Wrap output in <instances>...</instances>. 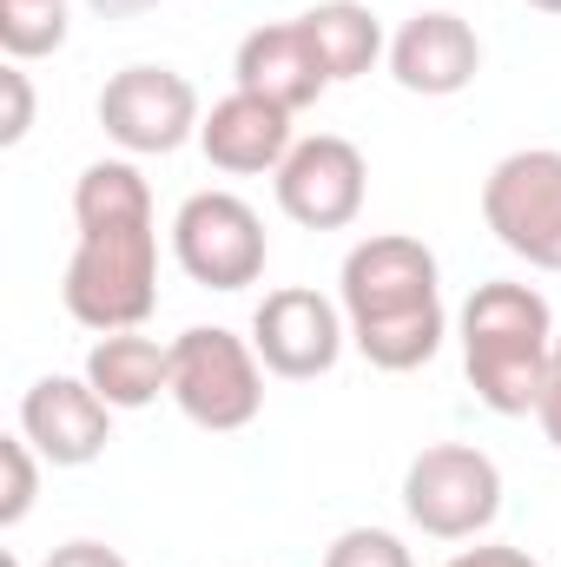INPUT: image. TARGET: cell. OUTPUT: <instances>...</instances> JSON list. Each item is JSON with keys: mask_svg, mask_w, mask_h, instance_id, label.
I'll return each mask as SVG.
<instances>
[{"mask_svg": "<svg viewBox=\"0 0 561 567\" xmlns=\"http://www.w3.org/2000/svg\"><path fill=\"white\" fill-rule=\"evenodd\" d=\"M73 258L60 278V303L80 330L113 337L145 330L159 310V212L133 158H93L73 178Z\"/></svg>", "mask_w": 561, "mask_h": 567, "instance_id": "obj_1", "label": "cell"}, {"mask_svg": "<svg viewBox=\"0 0 561 567\" xmlns=\"http://www.w3.org/2000/svg\"><path fill=\"white\" fill-rule=\"evenodd\" d=\"M337 303H344V323H350V343L364 350V363L390 370V377L422 370L449 337L442 265L410 231H377V238L350 245L344 271H337Z\"/></svg>", "mask_w": 561, "mask_h": 567, "instance_id": "obj_2", "label": "cell"}, {"mask_svg": "<svg viewBox=\"0 0 561 567\" xmlns=\"http://www.w3.org/2000/svg\"><path fill=\"white\" fill-rule=\"evenodd\" d=\"M555 310L536 284L489 278L469 290L456 337H462V370L482 410L496 416H536L542 383H549V357H555Z\"/></svg>", "mask_w": 561, "mask_h": 567, "instance_id": "obj_3", "label": "cell"}, {"mask_svg": "<svg viewBox=\"0 0 561 567\" xmlns=\"http://www.w3.org/2000/svg\"><path fill=\"white\" fill-rule=\"evenodd\" d=\"M265 377L272 370L258 363L252 337H238L225 323H192L172 337V403L205 435H238L258 423Z\"/></svg>", "mask_w": 561, "mask_h": 567, "instance_id": "obj_4", "label": "cell"}, {"mask_svg": "<svg viewBox=\"0 0 561 567\" xmlns=\"http://www.w3.org/2000/svg\"><path fill=\"white\" fill-rule=\"evenodd\" d=\"M404 515L429 542H476L502 515V468L476 442H429L404 468Z\"/></svg>", "mask_w": 561, "mask_h": 567, "instance_id": "obj_5", "label": "cell"}, {"mask_svg": "<svg viewBox=\"0 0 561 567\" xmlns=\"http://www.w3.org/2000/svg\"><path fill=\"white\" fill-rule=\"evenodd\" d=\"M482 225L529 271H561V152L522 145L482 178Z\"/></svg>", "mask_w": 561, "mask_h": 567, "instance_id": "obj_6", "label": "cell"}, {"mask_svg": "<svg viewBox=\"0 0 561 567\" xmlns=\"http://www.w3.org/2000/svg\"><path fill=\"white\" fill-rule=\"evenodd\" d=\"M172 258L205 290H245L265 278L272 238H265V218L238 192H192L172 212Z\"/></svg>", "mask_w": 561, "mask_h": 567, "instance_id": "obj_7", "label": "cell"}, {"mask_svg": "<svg viewBox=\"0 0 561 567\" xmlns=\"http://www.w3.org/2000/svg\"><path fill=\"white\" fill-rule=\"evenodd\" d=\"M198 126H205V106H198V86L178 66L140 60V66H120L100 86V133L126 158H165L185 140H198Z\"/></svg>", "mask_w": 561, "mask_h": 567, "instance_id": "obj_8", "label": "cell"}, {"mask_svg": "<svg viewBox=\"0 0 561 567\" xmlns=\"http://www.w3.org/2000/svg\"><path fill=\"white\" fill-rule=\"evenodd\" d=\"M350 343V323H344V303H330L324 290L310 284H284V290H265V303L252 310V350L258 363L284 377V383H317L337 370Z\"/></svg>", "mask_w": 561, "mask_h": 567, "instance_id": "obj_9", "label": "cell"}, {"mask_svg": "<svg viewBox=\"0 0 561 567\" xmlns=\"http://www.w3.org/2000/svg\"><path fill=\"white\" fill-rule=\"evenodd\" d=\"M278 212L304 231H344L364 218V198H370V165L364 152L344 140V133H310V140L290 145L278 172Z\"/></svg>", "mask_w": 561, "mask_h": 567, "instance_id": "obj_10", "label": "cell"}, {"mask_svg": "<svg viewBox=\"0 0 561 567\" xmlns=\"http://www.w3.org/2000/svg\"><path fill=\"white\" fill-rule=\"evenodd\" d=\"M113 403L86 383V377H40L20 396V435L40 449V462L53 468H86L106 455L113 442Z\"/></svg>", "mask_w": 561, "mask_h": 567, "instance_id": "obj_11", "label": "cell"}, {"mask_svg": "<svg viewBox=\"0 0 561 567\" xmlns=\"http://www.w3.org/2000/svg\"><path fill=\"white\" fill-rule=\"evenodd\" d=\"M390 80L417 100H456L462 86H476L482 73V40L462 13L449 7H422L390 33Z\"/></svg>", "mask_w": 561, "mask_h": 567, "instance_id": "obj_12", "label": "cell"}, {"mask_svg": "<svg viewBox=\"0 0 561 567\" xmlns=\"http://www.w3.org/2000/svg\"><path fill=\"white\" fill-rule=\"evenodd\" d=\"M232 80L258 100H272L284 113H304L330 93V73L304 33V20H272V27H252L238 40V60H232Z\"/></svg>", "mask_w": 561, "mask_h": 567, "instance_id": "obj_13", "label": "cell"}, {"mask_svg": "<svg viewBox=\"0 0 561 567\" xmlns=\"http://www.w3.org/2000/svg\"><path fill=\"white\" fill-rule=\"evenodd\" d=\"M290 120H297V113H284V106H272V100L232 86V93L205 113L198 145H205V158H212L218 172H232V178H258V172H278L284 158H290V145H297Z\"/></svg>", "mask_w": 561, "mask_h": 567, "instance_id": "obj_14", "label": "cell"}, {"mask_svg": "<svg viewBox=\"0 0 561 567\" xmlns=\"http://www.w3.org/2000/svg\"><path fill=\"white\" fill-rule=\"evenodd\" d=\"M113 410H145L159 396H172V343L145 337V330H113L86 350V370H80Z\"/></svg>", "mask_w": 561, "mask_h": 567, "instance_id": "obj_15", "label": "cell"}, {"mask_svg": "<svg viewBox=\"0 0 561 567\" xmlns=\"http://www.w3.org/2000/svg\"><path fill=\"white\" fill-rule=\"evenodd\" d=\"M297 20H304V33H310V47H317L324 73H330V86L364 80V73L390 53V33H384V20H377L364 0H317V7H304Z\"/></svg>", "mask_w": 561, "mask_h": 567, "instance_id": "obj_16", "label": "cell"}, {"mask_svg": "<svg viewBox=\"0 0 561 567\" xmlns=\"http://www.w3.org/2000/svg\"><path fill=\"white\" fill-rule=\"evenodd\" d=\"M67 47V0H0V53L13 66Z\"/></svg>", "mask_w": 561, "mask_h": 567, "instance_id": "obj_17", "label": "cell"}, {"mask_svg": "<svg viewBox=\"0 0 561 567\" xmlns=\"http://www.w3.org/2000/svg\"><path fill=\"white\" fill-rule=\"evenodd\" d=\"M0 528H20L27 515H33V495H40V449L13 429L7 442H0Z\"/></svg>", "mask_w": 561, "mask_h": 567, "instance_id": "obj_18", "label": "cell"}, {"mask_svg": "<svg viewBox=\"0 0 561 567\" xmlns=\"http://www.w3.org/2000/svg\"><path fill=\"white\" fill-rule=\"evenodd\" d=\"M324 567H417V555L404 548V535L390 528H344L330 548H324Z\"/></svg>", "mask_w": 561, "mask_h": 567, "instance_id": "obj_19", "label": "cell"}, {"mask_svg": "<svg viewBox=\"0 0 561 567\" xmlns=\"http://www.w3.org/2000/svg\"><path fill=\"white\" fill-rule=\"evenodd\" d=\"M0 86H7V120H0V145H20L27 133H33V80H27V66H13V60H7Z\"/></svg>", "mask_w": 561, "mask_h": 567, "instance_id": "obj_20", "label": "cell"}, {"mask_svg": "<svg viewBox=\"0 0 561 567\" xmlns=\"http://www.w3.org/2000/svg\"><path fill=\"white\" fill-rule=\"evenodd\" d=\"M442 567H542L529 548H509V542H482V548H456Z\"/></svg>", "mask_w": 561, "mask_h": 567, "instance_id": "obj_21", "label": "cell"}, {"mask_svg": "<svg viewBox=\"0 0 561 567\" xmlns=\"http://www.w3.org/2000/svg\"><path fill=\"white\" fill-rule=\"evenodd\" d=\"M47 567H133L120 548H106V542H67V548H53Z\"/></svg>", "mask_w": 561, "mask_h": 567, "instance_id": "obj_22", "label": "cell"}, {"mask_svg": "<svg viewBox=\"0 0 561 567\" xmlns=\"http://www.w3.org/2000/svg\"><path fill=\"white\" fill-rule=\"evenodd\" d=\"M536 423H542V435H549V442L561 449V330H555V357H549V383H542Z\"/></svg>", "mask_w": 561, "mask_h": 567, "instance_id": "obj_23", "label": "cell"}, {"mask_svg": "<svg viewBox=\"0 0 561 567\" xmlns=\"http://www.w3.org/2000/svg\"><path fill=\"white\" fill-rule=\"evenodd\" d=\"M86 7H93L100 20H140V13L159 7V0H86Z\"/></svg>", "mask_w": 561, "mask_h": 567, "instance_id": "obj_24", "label": "cell"}, {"mask_svg": "<svg viewBox=\"0 0 561 567\" xmlns=\"http://www.w3.org/2000/svg\"><path fill=\"white\" fill-rule=\"evenodd\" d=\"M522 7H536V13H555V20H561V0H522Z\"/></svg>", "mask_w": 561, "mask_h": 567, "instance_id": "obj_25", "label": "cell"}, {"mask_svg": "<svg viewBox=\"0 0 561 567\" xmlns=\"http://www.w3.org/2000/svg\"><path fill=\"white\" fill-rule=\"evenodd\" d=\"M0 567H20V555H13V548H7V555H0Z\"/></svg>", "mask_w": 561, "mask_h": 567, "instance_id": "obj_26", "label": "cell"}]
</instances>
